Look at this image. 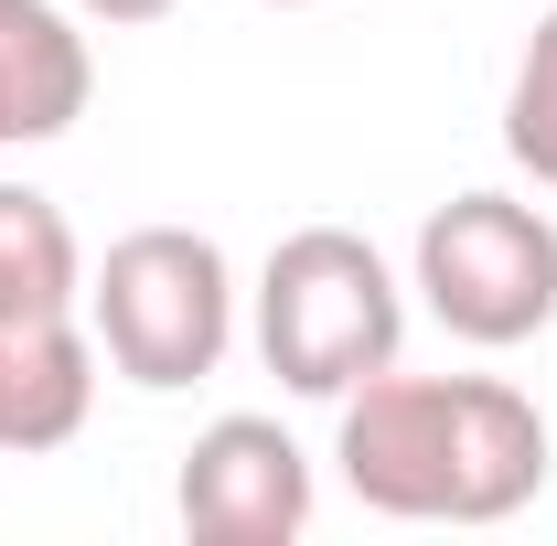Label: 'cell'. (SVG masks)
I'll return each instance as SVG.
<instances>
[{
  "label": "cell",
  "instance_id": "6da1fadb",
  "mask_svg": "<svg viewBox=\"0 0 557 546\" xmlns=\"http://www.w3.org/2000/svg\"><path fill=\"white\" fill-rule=\"evenodd\" d=\"M344 461L364 514L397 525H504L547 493V418L504 375H364L344 397Z\"/></svg>",
  "mask_w": 557,
  "mask_h": 546
},
{
  "label": "cell",
  "instance_id": "7a4b0ae2",
  "mask_svg": "<svg viewBox=\"0 0 557 546\" xmlns=\"http://www.w3.org/2000/svg\"><path fill=\"white\" fill-rule=\"evenodd\" d=\"M408 343V300L397 269L354 236V225H300L269 247L258 278V353L289 397H333L344 408L364 375H386Z\"/></svg>",
  "mask_w": 557,
  "mask_h": 546
},
{
  "label": "cell",
  "instance_id": "3957f363",
  "mask_svg": "<svg viewBox=\"0 0 557 546\" xmlns=\"http://www.w3.org/2000/svg\"><path fill=\"white\" fill-rule=\"evenodd\" d=\"M86 333L97 353L172 397V386H205L236 343V278H225V247L194 236V225H139L119 236L97 269H86Z\"/></svg>",
  "mask_w": 557,
  "mask_h": 546
},
{
  "label": "cell",
  "instance_id": "277c9868",
  "mask_svg": "<svg viewBox=\"0 0 557 546\" xmlns=\"http://www.w3.org/2000/svg\"><path fill=\"white\" fill-rule=\"evenodd\" d=\"M418 300L483 353L536 343L557 322V225L515 194H450L418 225Z\"/></svg>",
  "mask_w": 557,
  "mask_h": 546
},
{
  "label": "cell",
  "instance_id": "5b68a950",
  "mask_svg": "<svg viewBox=\"0 0 557 546\" xmlns=\"http://www.w3.org/2000/svg\"><path fill=\"white\" fill-rule=\"evenodd\" d=\"M311 461L278 418H214L205 439L183 450V482H172V514L194 546H289L311 536Z\"/></svg>",
  "mask_w": 557,
  "mask_h": 546
},
{
  "label": "cell",
  "instance_id": "8992f818",
  "mask_svg": "<svg viewBox=\"0 0 557 546\" xmlns=\"http://www.w3.org/2000/svg\"><path fill=\"white\" fill-rule=\"evenodd\" d=\"M97 97V54L65 0H0V150L65 139Z\"/></svg>",
  "mask_w": 557,
  "mask_h": 546
},
{
  "label": "cell",
  "instance_id": "52a82bcc",
  "mask_svg": "<svg viewBox=\"0 0 557 546\" xmlns=\"http://www.w3.org/2000/svg\"><path fill=\"white\" fill-rule=\"evenodd\" d=\"M97 408V333L75 322H0V461L65 450Z\"/></svg>",
  "mask_w": 557,
  "mask_h": 546
},
{
  "label": "cell",
  "instance_id": "ba28073f",
  "mask_svg": "<svg viewBox=\"0 0 557 546\" xmlns=\"http://www.w3.org/2000/svg\"><path fill=\"white\" fill-rule=\"evenodd\" d=\"M86 311V258L54 194L0 183V322H75Z\"/></svg>",
  "mask_w": 557,
  "mask_h": 546
},
{
  "label": "cell",
  "instance_id": "9c48e42d",
  "mask_svg": "<svg viewBox=\"0 0 557 546\" xmlns=\"http://www.w3.org/2000/svg\"><path fill=\"white\" fill-rule=\"evenodd\" d=\"M504 150H515V172H536L557 194V11L525 33V54H515V86H504Z\"/></svg>",
  "mask_w": 557,
  "mask_h": 546
},
{
  "label": "cell",
  "instance_id": "30bf717a",
  "mask_svg": "<svg viewBox=\"0 0 557 546\" xmlns=\"http://www.w3.org/2000/svg\"><path fill=\"white\" fill-rule=\"evenodd\" d=\"M75 22H108V33H139V22H161L172 0H65Z\"/></svg>",
  "mask_w": 557,
  "mask_h": 546
},
{
  "label": "cell",
  "instance_id": "8fae6325",
  "mask_svg": "<svg viewBox=\"0 0 557 546\" xmlns=\"http://www.w3.org/2000/svg\"><path fill=\"white\" fill-rule=\"evenodd\" d=\"M278 11H300V0H278Z\"/></svg>",
  "mask_w": 557,
  "mask_h": 546
}]
</instances>
